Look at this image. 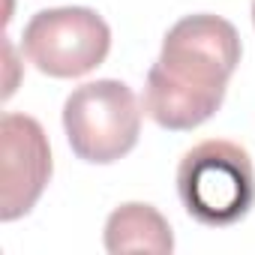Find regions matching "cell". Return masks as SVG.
<instances>
[{"label": "cell", "instance_id": "obj_1", "mask_svg": "<svg viewBox=\"0 0 255 255\" xmlns=\"http://www.w3.org/2000/svg\"><path fill=\"white\" fill-rule=\"evenodd\" d=\"M177 195L195 222L207 228L237 225L255 207V168L249 153L222 138L195 144L177 165Z\"/></svg>", "mask_w": 255, "mask_h": 255}, {"label": "cell", "instance_id": "obj_2", "mask_svg": "<svg viewBox=\"0 0 255 255\" xmlns=\"http://www.w3.org/2000/svg\"><path fill=\"white\" fill-rule=\"evenodd\" d=\"M63 129L72 153L93 165L126 156L141 135V108L129 84L99 78L75 87L63 102Z\"/></svg>", "mask_w": 255, "mask_h": 255}, {"label": "cell", "instance_id": "obj_3", "mask_svg": "<svg viewBox=\"0 0 255 255\" xmlns=\"http://www.w3.org/2000/svg\"><path fill=\"white\" fill-rule=\"evenodd\" d=\"M27 60L51 78H81L111 51V27L87 6L39 9L21 36Z\"/></svg>", "mask_w": 255, "mask_h": 255}, {"label": "cell", "instance_id": "obj_4", "mask_svg": "<svg viewBox=\"0 0 255 255\" xmlns=\"http://www.w3.org/2000/svg\"><path fill=\"white\" fill-rule=\"evenodd\" d=\"M240 36L231 21L201 12L180 18L162 39L156 66L192 87L225 90L240 63Z\"/></svg>", "mask_w": 255, "mask_h": 255}, {"label": "cell", "instance_id": "obj_5", "mask_svg": "<svg viewBox=\"0 0 255 255\" xmlns=\"http://www.w3.org/2000/svg\"><path fill=\"white\" fill-rule=\"evenodd\" d=\"M0 219L27 216L51 177V147L39 120L3 114L0 120Z\"/></svg>", "mask_w": 255, "mask_h": 255}, {"label": "cell", "instance_id": "obj_6", "mask_svg": "<svg viewBox=\"0 0 255 255\" xmlns=\"http://www.w3.org/2000/svg\"><path fill=\"white\" fill-rule=\"evenodd\" d=\"M225 99V90H201L165 75L156 63L147 72L144 87V114L159 123L162 129L186 132L195 129L204 120H210Z\"/></svg>", "mask_w": 255, "mask_h": 255}, {"label": "cell", "instance_id": "obj_7", "mask_svg": "<svg viewBox=\"0 0 255 255\" xmlns=\"http://www.w3.org/2000/svg\"><path fill=\"white\" fill-rule=\"evenodd\" d=\"M105 249L111 255H123V252L168 255L174 249V234L168 219L153 204L129 201L111 210L105 222Z\"/></svg>", "mask_w": 255, "mask_h": 255}, {"label": "cell", "instance_id": "obj_8", "mask_svg": "<svg viewBox=\"0 0 255 255\" xmlns=\"http://www.w3.org/2000/svg\"><path fill=\"white\" fill-rule=\"evenodd\" d=\"M252 24H255V0H252Z\"/></svg>", "mask_w": 255, "mask_h": 255}]
</instances>
